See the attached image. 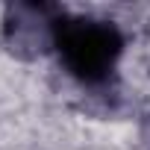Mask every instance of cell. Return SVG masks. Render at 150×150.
<instances>
[{
    "mask_svg": "<svg viewBox=\"0 0 150 150\" xmlns=\"http://www.w3.org/2000/svg\"><path fill=\"white\" fill-rule=\"evenodd\" d=\"M56 6H12L6 12V38L12 44V50H47L50 44V24L56 18Z\"/></svg>",
    "mask_w": 150,
    "mask_h": 150,
    "instance_id": "obj_2",
    "label": "cell"
},
{
    "mask_svg": "<svg viewBox=\"0 0 150 150\" xmlns=\"http://www.w3.org/2000/svg\"><path fill=\"white\" fill-rule=\"evenodd\" d=\"M127 38L115 21L91 15L56 12L47 50L56 53L62 71L83 88H106L118 77Z\"/></svg>",
    "mask_w": 150,
    "mask_h": 150,
    "instance_id": "obj_1",
    "label": "cell"
}]
</instances>
